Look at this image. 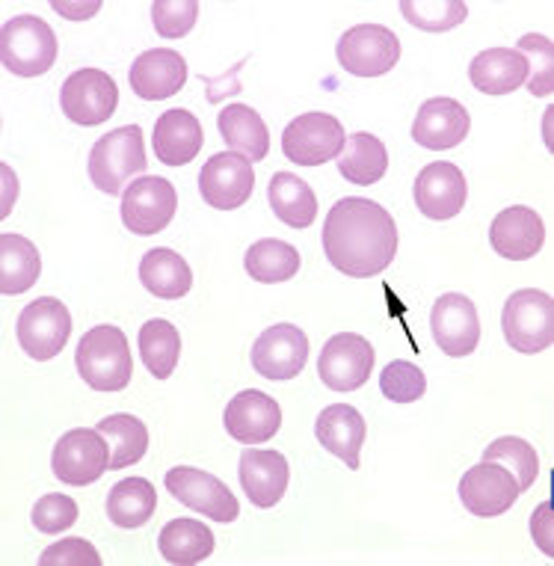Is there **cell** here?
<instances>
[{
  "label": "cell",
  "instance_id": "obj_1",
  "mask_svg": "<svg viewBox=\"0 0 554 566\" xmlns=\"http://www.w3.org/2000/svg\"><path fill=\"white\" fill-rule=\"evenodd\" d=\"M398 223L383 205L362 196H347L326 214V261L344 276L370 279L398 255Z\"/></svg>",
  "mask_w": 554,
  "mask_h": 566
},
{
  "label": "cell",
  "instance_id": "obj_2",
  "mask_svg": "<svg viewBox=\"0 0 554 566\" xmlns=\"http://www.w3.org/2000/svg\"><path fill=\"white\" fill-rule=\"evenodd\" d=\"M74 363H77L81 380L95 391L128 389L130 377H134V356H130L128 338L119 326L111 324L93 326L81 338Z\"/></svg>",
  "mask_w": 554,
  "mask_h": 566
},
{
  "label": "cell",
  "instance_id": "obj_3",
  "mask_svg": "<svg viewBox=\"0 0 554 566\" xmlns=\"http://www.w3.org/2000/svg\"><path fill=\"white\" fill-rule=\"evenodd\" d=\"M56 33L39 15H15L0 33V60L15 77H39L51 72L56 60Z\"/></svg>",
  "mask_w": 554,
  "mask_h": 566
},
{
  "label": "cell",
  "instance_id": "obj_4",
  "mask_svg": "<svg viewBox=\"0 0 554 566\" xmlns=\"http://www.w3.org/2000/svg\"><path fill=\"white\" fill-rule=\"evenodd\" d=\"M143 169H146V139L139 125H125L104 134L90 151V178L107 196L125 193V185Z\"/></svg>",
  "mask_w": 554,
  "mask_h": 566
},
{
  "label": "cell",
  "instance_id": "obj_5",
  "mask_svg": "<svg viewBox=\"0 0 554 566\" xmlns=\"http://www.w3.org/2000/svg\"><path fill=\"white\" fill-rule=\"evenodd\" d=\"M504 342L516 353L534 356L554 344V300L540 289H522L510 294L501 312Z\"/></svg>",
  "mask_w": 554,
  "mask_h": 566
},
{
  "label": "cell",
  "instance_id": "obj_6",
  "mask_svg": "<svg viewBox=\"0 0 554 566\" xmlns=\"http://www.w3.org/2000/svg\"><path fill=\"white\" fill-rule=\"evenodd\" d=\"M347 143L344 125L330 113H303L288 122L282 134V151L296 167H324L338 158Z\"/></svg>",
  "mask_w": 554,
  "mask_h": 566
},
{
  "label": "cell",
  "instance_id": "obj_7",
  "mask_svg": "<svg viewBox=\"0 0 554 566\" xmlns=\"http://www.w3.org/2000/svg\"><path fill=\"white\" fill-rule=\"evenodd\" d=\"M21 350L36 363H48L65 350L69 335H72V315L63 300L39 297L30 306L21 308L19 324H15Z\"/></svg>",
  "mask_w": 554,
  "mask_h": 566
},
{
  "label": "cell",
  "instance_id": "obj_8",
  "mask_svg": "<svg viewBox=\"0 0 554 566\" xmlns=\"http://www.w3.org/2000/svg\"><path fill=\"white\" fill-rule=\"evenodd\" d=\"M178 211L176 187L160 176H139L122 193V223L139 238L164 232Z\"/></svg>",
  "mask_w": 554,
  "mask_h": 566
},
{
  "label": "cell",
  "instance_id": "obj_9",
  "mask_svg": "<svg viewBox=\"0 0 554 566\" xmlns=\"http://www.w3.org/2000/svg\"><path fill=\"white\" fill-rule=\"evenodd\" d=\"M169 495L181 502L190 511L202 513L211 522H220V525H231V522L241 516V504L234 499V492L213 474L202 472V469H194V465H176L169 469L167 478Z\"/></svg>",
  "mask_w": 554,
  "mask_h": 566
},
{
  "label": "cell",
  "instance_id": "obj_10",
  "mask_svg": "<svg viewBox=\"0 0 554 566\" xmlns=\"http://www.w3.org/2000/svg\"><path fill=\"white\" fill-rule=\"evenodd\" d=\"M60 107L74 125H102L119 107V86L102 69H77L60 86Z\"/></svg>",
  "mask_w": 554,
  "mask_h": 566
},
{
  "label": "cell",
  "instance_id": "obj_11",
  "mask_svg": "<svg viewBox=\"0 0 554 566\" xmlns=\"http://www.w3.org/2000/svg\"><path fill=\"white\" fill-rule=\"evenodd\" d=\"M338 63L356 77H379L391 72L400 60V39L383 24H356L338 39Z\"/></svg>",
  "mask_w": 554,
  "mask_h": 566
},
{
  "label": "cell",
  "instance_id": "obj_12",
  "mask_svg": "<svg viewBox=\"0 0 554 566\" xmlns=\"http://www.w3.org/2000/svg\"><path fill=\"white\" fill-rule=\"evenodd\" d=\"M111 469V448L98 428L69 430L56 439L54 454H51V472L56 481L69 486H90Z\"/></svg>",
  "mask_w": 554,
  "mask_h": 566
},
{
  "label": "cell",
  "instance_id": "obj_13",
  "mask_svg": "<svg viewBox=\"0 0 554 566\" xmlns=\"http://www.w3.org/2000/svg\"><path fill=\"white\" fill-rule=\"evenodd\" d=\"M374 363H377V353L365 335L338 333L324 344L321 359H317V374L326 389L356 391L370 380Z\"/></svg>",
  "mask_w": 554,
  "mask_h": 566
},
{
  "label": "cell",
  "instance_id": "obj_14",
  "mask_svg": "<svg viewBox=\"0 0 554 566\" xmlns=\"http://www.w3.org/2000/svg\"><path fill=\"white\" fill-rule=\"evenodd\" d=\"M255 190V167L238 151H220L199 172V193L217 211H234L250 202Z\"/></svg>",
  "mask_w": 554,
  "mask_h": 566
},
{
  "label": "cell",
  "instance_id": "obj_15",
  "mask_svg": "<svg viewBox=\"0 0 554 566\" xmlns=\"http://www.w3.org/2000/svg\"><path fill=\"white\" fill-rule=\"evenodd\" d=\"M305 363H309V338L294 324L270 326L252 344V368L264 380H294L296 374H303Z\"/></svg>",
  "mask_w": 554,
  "mask_h": 566
},
{
  "label": "cell",
  "instance_id": "obj_16",
  "mask_svg": "<svg viewBox=\"0 0 554 566\" xmlns=\"http://www.w3.org/2000/svg\"><path fill=\"white\" fill-rule=\"evenodd\" d=\"M430 329H433L436 347L445 356H451V359L471 356L481 344L478 306L466 294H442L430 312Z\"/></svg>",
  "mask_w": 554,
  "mask_h": 566
},
{
  "label": "cell",
  "instance_id": "obj_17",
  "mask_svg": "<svg viewBox=\"0 0 554 566\" xmlns=\"http://www.w3.org/2000/svg\"><path fill=\"white\" fill-rule=\"evenodd\" d=\"M457 492H460L462 507L474 513V516H481V520H492V516L508 513L522 495L516 478L504 465L490 463V460L471 465L469 472L462 474Z\"/></svg>",
  "mask_w": 554,
  "mask_h": 566
},
{
  "label": "cell",
  "instance_id": "obj_18",
  "mask_svg": "<svg viewBox=\"0 0 554 566\" xmlns=\"http://www.w3.org/2000/svg\"><path fill=\"white\" fill-rule=\"evenodd\" d=\"M469 185L457 164L433 160L416 178V205L427 220H451L466 208Z\"/></svg>",
  "mask_w": 554,
  "mask_h": 566
},
{
  "label": "cell",
  "instance_id": "obj_19",
  "mask_svg": "<svg viewBox=\"0 0 554 566\" xmlns=\"http://www.w3.org/2000/svg\"><path fill=\"white\" fill-rule=\"evenodd\" d=\"M130 90L143 102H164L185 90L187 84V60L169 48H151L139 54L130 65Z\"/></svg>",
  "mask_w": 554,
  "mask_h": 566
},
{
  "label": "cell",
  "instance_id": "obj_20",
  "mask_svg": "<svg viewBox=\"0 0 554 566\" xmlns=\"http://www.w3.org/2000/svg\"><path fill=\"white\" fill-rule=\"evenodd\" d=\"M282 428V409L270 395L259 389H247L234 395L226 407V430L231 439L243 446H261L270 442Z\"/></svg>",
  "mask_w": 554,
  "mask_h": 566
},
{
  "label": "cell",
  "instance_id": "obj_21",
  "mask_svg": "<svg viewBox=\"0 0 554 566\" xmlns=\"http://www.w3.org/2000/svg\"><path fill=\"white\" fill-rule=\"evenodd\" d=\"M492 250L508 261H527L540 255L545 243V226L534 208L513 205L504 208L490 226Z\"/></svg>",
  "mask_w": 554,
  "mask_h": 566
},
{
  "label": "cell",
  "instance_id": "obj_22",
  "mask_svg": "<svg viewBox=\"0 0 554 566\" xmlns=\"http://www.w3.org/2000/svg\"><path fill=\"white\" fill-rule=\"evenodd\" d=\"M471 130V116L453 98H430L412 122V139L430 151L457 149Z\"/></svg>",
  "mask_w": 554,
  "mask_h": 566
},
{
  "label": "cell",
  "instance_id": "obj_23",
  "mask_svg": "<svg viewBox=\"0 0 554 566\" xmlns=\"http://www.w3.org/2000/svg\"><path fill=\"white\" fill-rule=\"evenodd\" d=\"M238 474H241V486L247 492L255 507H276L285 499L288 478V460L279 451H264V448L252 446L250 451H243L241 463H238Z\"/></svg>",
  "mask_w": 554,
  "mask_h": 566
},
{
  "label": "cell",
  "instance_id": "obj_24",
  "mask_svg": "<svg viewBox=\"0 0 554 566\" xmlns=\"http://www.w3.org/2000/svg\"><path fill=\"white\" fill-rule=\"evenodd\" d=\"M314 437L330 454L351 465L353 472L359 469V451L365 446V437H368V424H365L359 409L351 407V403L326 407L314 421Z\"/></svg>",
  "mask_w": 554,
  "mask_h": 566
},
{
  "label": "cell",
  "instance_id": "obj_25",
  "mask_svg": "<svg viewBox=\"0 0 554 566\" xmlns=\"http://www.w3.org/2000/svg\"><path fill=\"white\" fill-rule=\"evenodd\" d=\"M205 134L194 113L185 107L167 111L155 125V155L164 167H187L202 151Z\"/></svg>",
  "mask_w": 554,
  "mask_h": 566
},
{
  "label": "cell",
  "instance_id": "obj_26",
  "mask_svg": "<svg viewBox=\"0 0 554 566\" xmlns=\"http://www.w3.org/2000/svg\"><path fill=\"white\" fill-rule=\"evenodd\" d=\"M471 86L483 95H510L527 81L525 56L516 48H487L469 65Z\"/></svg>",
  "mask_w": 554,
  "mask_h": 566
},
{
  "label": "cell",
  "instance_id": "obj_27",
  "mask_svg": "<svg viewBox=\"0 0 554 566\" xmlns=\"http://www.w3.org/2000/svg\"><path fill=\"white\" fill-rule=\"evenodd\" d=\"M139 282L160 300H181L194 289V270L176 250H151L139 261Z\"/></svg>",
  "mask_w": 554,
  "mask_h": 566
},
{
  "label": "cell",
  "instance_id": "obj_28",
  "mask_svg": "<svg viewBox=\"0 0 554 566\" xmlns=\"http://www.w3.org/2000/svg\"><path fill=\"white\" fill-rule=\"evenodd\" d=\"M222 143L247 160H264L270 151V130L259 113L247 104H229L217 119Z\"/></svg>",
  "mask_w": 554,
  "mask_h": 566
},
{
  "label": "cell",
  "instance_id": "obj_29",
  "mask_svg": "<svg viewBox=\"0 0 554 566\" xmlns=\"http://www.w3.org/2000/svg\"><path fill=\"white\" fill-rule=\"evenodd\" d=\"M268 199L273 214L291 229H309L317 220V196L312 185L294 172H276L270 178Z\"/></svg>",
  "mask_w": 554,
  "mask_h": 566
},
{
  "label": "cell",
  "instance_id": "obj_30",
  "mask_svg": "<svg viewBox=\"0 0 554 566\" xmlns=\"http://www.w3.org/2000/svg\"><path fill=\"white\" fill-rule=\"evenodd\" d=\"M39 273H42V259L36 243L15 232L0 234V291L7 297L24 294L36 285Z\"/></svg>",
  "mask_w": 554,
  "mask_h": 566
},
{
  "label": "cell",
  "instance_id": "obj_31",
  "mask_svg": "<svg viewBox=\"0 0 554 566\" xmlns=\"http://www.w3.org/2000/svg\"><path fill=\"white\" fill-rule=\"evenodd\" d=\"M157 546H160V555L167 564L194 566L205 557H211L213 534L199 520H173L160 528Z\"/></svg>",
  "mask_w": 554,
  "mask_h": 566
},
{
  "label": "cell",
  "instance_id": "obj_32",
  "mask_svg": "<svg viewBox=\"0 0 554 566\" xmlns=\"http://www.w3.org/2000/svg\"><path fill=\"white\" fill-rule=\"evenodd\" d=\"M157 511V490L146 478H125L107 492V516L116 528H143Z\"/></svg>",
  "mask_w": 554,
  "mask_h": 566
},
{
  "label": "cell",
  "instance_id": "obj_33",
  "mask_svg": "<svg viewBox=\"0 0 554 566\" xmlns=\"http://www.w3.org/2000/svg\"><path fill=\"white\" fill-rule=\"evenodd\" d=\"M388 169V151L386 143L374 134H353L344 143L342 158H338V172H342L351 185L370 187L377 185L379 178L386 176Z\"/></svg>",
  "mask_w": 554,
  "mask_h": 566
},
{
  "label": "cell",
  "instance_id": "obj_34",
  "mask_svg": "<svg viewBox=\"0 0 554 566\" xmlns=\"http://www.w3.org/2000/svg\"><path fill=\"white\" fill-rule=\"evenodd\" d=\"M98 433L107 439V448H111L113 472H122V469H128V465L139 463L146 457L148 430L137 416L116 412V416L102 418L98 421Z\"/></svg>",
  "mask_w": 554,
  "mask_h": 566
},
{
  "label": "cell",
  "instance_id": "obj_35",
  "mask_svg": "<svg viewBox=\"0 0 554 566\" xmlns=\"http://www.w3.org/2000/svg\"><path fill=\"white\" fill-rule=\"evenodd\" d=\"M139 359L155 380H169L181 356V335L169 321L155 317L139 329Z\"/></svg>",
  "mask_w": 554,
  "mask_h": 566
},
{
  "label": "cell",
  "instance_id": "obj_36",
  "mask_svg": "<svg viewBox=\"0 0 554 566\" xmlns=\"http://www.w3.org/2000/svg\"><path fill=\"white\" fill-rule=\"evenodd\" d=\"M243 268L255 282H264V285H279V282H288L300 273V252L285 241H255L247 250V259H243Z\"/></svg>",
  "mask_w": 554,
  "mask_h": 566
},
{
  "label": "cell",
  "instance_id": "obj_37",
  "mask_svg": "<svg viewBox=\"0 0 554 566\" xmlns=\"http://www.w3.org/2000/svg\"><path fill=\"white\" fill-rule=\"evenodd\" d=\"M400 12L425 33H448L469 19V7L462 0H400Z\"/></svg>",
  "mask_w": 554,
  "mask_h": 566
},
{
  "label": "cell",
  "instance_id": "obj_38",
  "mask_svg": "<svg viewBox=\"0 0 554 566\" xmlns=\"http://www.w3.org/2000/svg\"><path fill=\"white\" fill-rule=\"evenodd\" d=\"M483 460L504 465L516 478L519 492L534 486L536 474H540V457H536L534 446L519 437H501L495 442H490V448L483 451Z\"/></svg>",
  "mask_w": 554,
  "mask_h": 566
},
{
  "label": "cell",
  "instance_id": "obj_39",
  "mask_svg": "<svg viewBox=\"0 0 554 566\" xmlns=\"http://www.w3.org/2000/svg\"><path fill=\"white\" fill-rule=\"evenodd\" d=\"M519 54L525 56L527 63V90L536 98H545L552 95L554 86V45L548 36H540V33H527V36L519 39Z\"/></svg>",
  "mask_w": 554,
  "mask_h": 566
},
{
  "label": "cell",
  "instance_id": "obj_40",
  "mask_svg": "<svg viewBox=\"0 0 554 566\" xmlns=\"http://www.w3.org/2000/svg\"><path fill=\"white\" fill-rule=\"evenodd\" d=\"M379 391L391 403H416V400L425 398L427 377L418 365L407 363V359H395L379 374Z\"/></svg>",
  "mask_w": 554,
  "mask_h": 566
},
{
  "label": "cell",
  "instance_id": "obj_41",
  "mask_svg": "<svg viewBox=\"0 0 554 566\" xmlns=\"http://www.w3.org/2000/svg\"><path fill=\"white\" fill-rule=\"evenodd\" d=\"M196 19H199V3L196 0H155L151 3V21H155L157 36H187L194 30Z\"/></svg>",
  "mask_w": 554,
  "mask_h": 566
},
{
  "label": "cell",
  "instance_id": "obj_42",
  "mask_svg": "<svg viewBox=\"0 0 554 566\" xmlns=\"http://www.w3.org/2000/svg\"><path fill=\"white\" fill-rule=\"evenodd\" d=\"M30 522L42 534H63L65 528H72L77 522V504L63 492H48L45 499L33 504Z\"/></svg>",
  "mask_w": 554,
  "mask_h": 566
},
{
  "label": "cell",
  "instance_id": "obj_43",
  "mask_svg": "<svg viewBox=\"0 0 554 566\" xmlns=\"http://www.w3.org/2000/svg\"><path fill=\"white\" fill-rule=\"evenodd\" d=\"M39 566H102V555L90 539L65 537L42 552Z\"/></svg>",
  "mask_w": 554,
  "mask_h": 566
},
{
  "label": "cell",
  "instance_id": "obj_44",
  "mask_svg": "<svg viewBox=\"0 0 554 566\" xmlns=\"http://www.w3.org/2000/svg\"><path fill=\"white\" fill-rule=\"evenodd\" d=\"M531 537L545 555L554 557V539H552V502H543L531 516Z\"/></svg>",
  "mask_w": 554,
  "mask_h": 566
},
{
  "label": "cell",
  "instance_id": "obj_45",
  "mask_svg": "<svg viewBox=\"0 0 554 566\" xmlns=\"http://www.w3.org/2000/svg\"><path fill=\"white\" fill-rule=\"evenodd\" d=\"M51 10L56 12V15H63V19H72V21H86L93 19L95 12H102V0H86V3H69V0H54L51 3Z\"/></svg>",
  "mask_w": 554,
  "mask_h": 566
}]
</instances>
